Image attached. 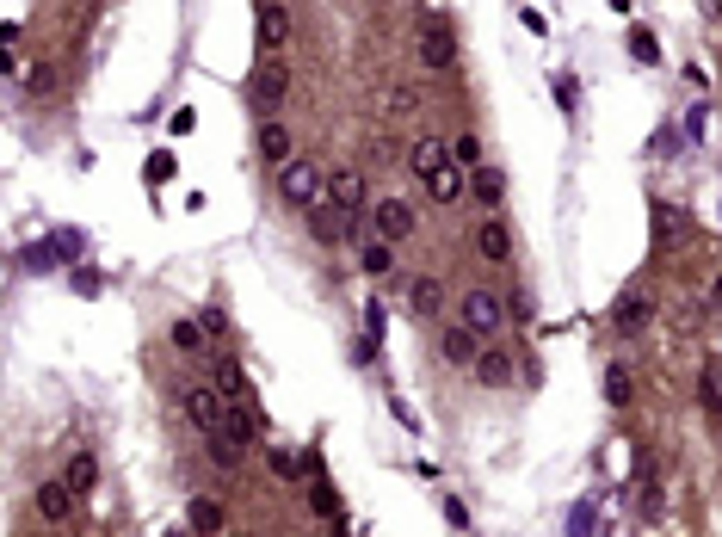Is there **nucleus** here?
Here are the masks:
<instances>
[{"label":"nucleus","instance_id":"obj_1","mask_svg":"<svg viewBox=\"0 0 722 537\" xmlns=\"http://www.w3.org/2000/svg\"><path fill=\"white\" fill-rule=\"evenodd\" d=\"M414 179L426 186V198L457 204V192H463V167H457V149H451L445 136H420V142H414Z\"/></svg>","mask_w":722,"mask_h":537},{"label":"nucleus","instance_id":"obj_2","mask_svg":"<svg viewBox=\"0 0 722 537\" xmlns=\"http://www.w3.org/2000/svg\"><path fill=\"white\" fill-rule=\"evenodd\" d=\"M507 321H513V315H507V303H500L494 291H469V297H463V328L476 334V340H494Z\"/></svg>","mask_w":722,"mask_h":537},{"label":"nucleus","instance_id":"obj_3","mask_svg":"<svg viewBox=\"0 0 722 537\" xmlns=\"http://www.w3.org/2000/svg\"><path fill=\"white\" fill-rule=\"evenodd\" d=\"M186 414H192V426L204 439H216L229 426V402H223V389H210V383H192L186 389Z\"/></svg>","mask_w":722,"mask_h":537},{"label":"nucleus","instance_id":"obj_4","mask_svg":"<svg viewBox=\"0 0 722 537\" xmlns=\"http://www.w3.org/2000/svg\"><path fill=\"white\" fill-rule=\"evenodd\" d=\"M278 192L291 198L297 210H315V204H321V167H309V161L278 167Z\"/></svg>","mask_w":722,"mask_h":537},{"label":"nucleus","instance_id":"obj_5","mask_svg":"<svg viewBox=\"0 0 722 537\" xmlns=\"http://www.w3.org/2000/svg\"><path fill=\"white\" fill-rule=\"evenodd\" d=\"M371 223H377V235L395 247L402 235H414V210H408L402 198H377V204H371Z\"/></svg>","mask_w":722,"mask_h":537},{"label":"nucleus","instance_id":"obj_6","mask_svg":"<svg viewBox=\"0 0 722 537\" xmlns=\"http://www.w3.org/2000/svg\"><path fill=\"white\" fill-rule=\"evenodd\" d=\"M328 204L358 217V210H365V173H358V167H334L328 173Z\"/></svg>","mask_w":722,"mask_h":537},{"label":"nucleus","instance_id":"obj_7","mask_svg":"<svg viewBox=\"0 0 722 537\" xmlns=\"http://www.w3.org/2000/svg\"><path fill=\"white\" fill-rule=\"evenodd\" d=\"M420 56L426 68H451V31L439 25V13H420Z\"/></svg>","mask_w":722,"mask_h":537},{"label":"nucleus","instance_id":"obj_8","mask_svg":"<svg viewBox=\"0 0 722 537\" xmlns=\"http://www.w3.org/2000/svg\"><path fill=\"white\" fill-rule=\"evenodd\" d=\"M513 365H519L513 352H500V346H482V358H476V383H488V389H507V383L519 377Z\"/></svg>","mask_w":722,"mask_h":537},{"label":"nucleus","instance_id":"obj_9","mask_svg":"<svg viewBox=\"0 0 722 537\" xmlns=\"http://www.w3.org/2000/svg\"><path fill=\"white\" fill-rule=\"evenodd\" d=\"M439 352L451 358V365H469V371H476V358H482V340H476V334H469L463 321H457V328H445V334H439Z\"/></svg>","mask_w":722,"mask_h":537},{"label":"nucleus","instance_id":"obj_10","mask_svg":"<svg viewBox=\"0 0 722 537\" xmlns=\"http://www.w3.org/2000/svg\"><path fill=\"white\" fill-rule=\"evenodd\" d=\"M247 93H254V105H260V112H266V124H272V112L284 105V81H278V68H254Z\"/></svg>","mask_w":722,"mask_h":537},{"label":"nucleus","instance_id":"obj_11","mask_svg":"<svg viewBox=\"0 0 722 537\" xmlns=\"http://www.w3.org/2000/svg\"><path fill=\"white\" fill-rule=\"evenodd\" d=\"M68 507H75L68 482H38V513H44L50 525H62V519H68Z\"/></svg>","mask_w":722,"mask_h":537},{"label":"nucleus","instance_id":"obj_12","mask_svg":"<svg viewBox=\"0 0 722 537\" xmlns=\"http://www.w3.org/2000/svg\"><path fill=\"white\" fill-rule=\"evenodd\" d=\"M260 155H266L272 167H291V130H284L278 118H272V124H260Z\"/></svg>","mask_w":722,"mask_h":537},{"label":"nucleus","instance_id":"obj_13","mask_svg":"<svg viewBox=\"0 0 722 537\" xmlns=\"http://www.w3.org/2000/svg\"><path fill=\"white\" fill-rule=\"evenodd\" d=\"M476 247H482L488 260H507V254H513V235H507V223H500V217H482V229H476Z\"/></svg>","mask_w":722,"mask_h":537},{"label":"nucleus","instance_id":"obj_14","mask_svg":"<svg viewBox=\"0 0 722 537\" xmlns=\"http://www.w3.org/2000/svg\"><path fill=\"white\" fill-rule=\"evenodd\" d=\"M62 482H68V494H93V482H99V463H93V451H81V457H68V470H62Z\"/></svg>","mask_w":722,"mask_h":537},{"label":"nucleus","instance_id":"obj_15","mask_svg":"<svg viewBox=\"0 0 722 537\" xmlns=\"http://www.w3.org/2000/svg\"><path fill=\"white\" fill-rule=\"evenodd\" d=\"M216 389H223L229 408H247V383H241V365H235V358H216Z\"/></svg>","mask_w":722,"mask_h":537},{"label":"nucleus","instance_id":"obj_16","mask_svg":"<svg viewBox=\"0 0 722 537\" xmlns=\"http://www.w3.org/2000/svg\"><path fill=\"white\" fill-rule=\"evenodd\" d=\"M192 531H198V537H216V531H223V500L198 494V500H192Z\"/></svg>","mask_w":722,"mask_h":537},{"label":"nucleus","instance_id":"obj_17","mask_svg":"<svg viewBox=\"0 0 722 537\" xmlns=\"http://www.w3.org/2000/svg\"><path fill=\"white\" fill-rule=\"evenodd\" d=\"M611 321H618V328H624V334H636V328H648V297H642V291H630V297H618V315H611Z\"/></svg>","mask_w":722,"mask_h":537},{"label":"nucleus","instance_id":"obj_18","mask_svg":"<svg viewBox=\"0 0 722 537\" xmlns=\"http://www.w3.org/2000/svg\"><path fill=\"white\" fill-rule=\"evenodd\" d=\"M469 186H476V198L494 210V204H500V192H507V179H500V167H476V173H469Z\"/></svg>","mask_w":722,"mask_h":537},{"label":"nucleus","instance_id":"obj_19","mask_svg":"<svg viewBox=\"0 0 722 537\" xmlns=\"http://www.w3.org/2000/svg\"><path fill=\"white\" fill-rule=\"evenodd\" d=\"M260 50H278L284 44V7H260Z\"/></svg>","mask_w":722,"mask_h":537},{"label":"nucleus","instance_id":"obj_20","mask_svg":"<svg viewBox=\"0 0 722 537\" xmlns=\"http://www.w3.org/2000/svg\"><path fill=\"white\" fill-rule=\"evenodd\" d=\"M408 297H414V309H420V315H439V303H445L439 278H414V291H408Z\"/></svg>","mask_w":722,"mask_h":537},{"label":"nucleus","instance_id":"obj_21","mask_svg":"<svg viewBox=\"0 0 722 537\" xmlns=\"http://www.w3.org/2000/svg\"><path fill=\"white\" fill-rule=\"evenodd\" d=\"M605 402H611V408H630V371H624V365L605 371Z\"/></svg>","mask_w":722,"mask_h":537},{"label":"nucleus","instance_id":"obj_22","mask_svg":"<svg viewBox=\"0 0 722 537\" xmlns=\"http://www.w3.org/2000/svg\"><path fill=\"white\" fill-rule=\"evenodd\" d=\"M204 334H210L204 321H173V346L179 352H204Z\"/></svg>","mask_w":722,"mask_h":537},{"label":"nucleus","instance_id":"obj_23","mask_svg":"<svg viewBox=\"0 0 722 537\" xmlns=\"http://www.w3.org/2000/svg\"><path fill=\"white\" fill-rule=\"evenodd\" d=\"M272 476H284V482H303V476H309V463H303V457H291V451H272Z\"/></svg>","mask_w":722,"mask_h":537},{"label":"nucleus","instance_id":"obj_24","mask_svg":"<svg viewBox=\"0 0 722 537\" xmlns=\"http://www.w3.org/2000/svg\"><path fill=\"white\" fill-rule=\"evenodd\" d=\"M309 507H315L321 519H340V500H334V488H328V482H309Z\"/></svg>","mask_w":722,"mask_h":537},{"label":"nucleus","instance_id":"obj_25","mask_svg":"<svg viewBox=\"0 0 722 537\" xmlns=\"http://www.w3.org/2000/svg\"><path fill=\"white\" fill-rule=\"evenodd\" d=\"M389 266H395L389 241H371V247H365V272H389Z\"/></svg>","mask_w":722,"mask_h":537},{"label":"nucleus","instance_id":"obj_26","mask_svg":"<svg viewBox=\"0 0 722 537\" xmlns=\"http://www.w3.org/2000/svg\"><path fill=\"white\" fill-rule=\"evenodd\" d=\"M451 149H457V161H463V167H482V149H476V136H457Z\"/></svg>","mask_w":722,"mask_h":537},{"label":"nucleus","instance_id":"obj_27","mask_svg":"<svg viewBox=\"0 0 722 537\" xmlns=\"http://www.w3.org/2000/svg\"><path fill=\"white\" fill-rule=\"evenodd\" d=\"M710 303H716V315H722V278H716V284H710Z\"/></svg>","mask_w":722,"mask_h":537}]
</instances>
